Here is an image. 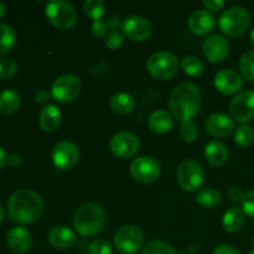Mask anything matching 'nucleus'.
Masks as SVG:
<instances>
[{
    "label": "nucleus",
    "instance_id": "f257e3e1",
    "mask_svg": "<svg viewBox=\"0 0 254 254\" xmlns=\"http://www.w3.org/2000/svg\"><path fill=\"white\" fill-rule=\"evenodd\" d=\"M44 201L39 193L29 189L17 190L10 196L7 202V213L11 221L19 225H30L41 217Z\"/></svg>",
    "mask_w": 254,
    "mask_h": 254
},
{
    "label": "nucleus",
    "instance_id": "f03ea898",
    "mask_svg": "<svg viewBox=\"0 0 254 254\" xmlns=\"http://www.w3.org/2000/svg\"><path fill=\"white\" fill-rule=\"evenodd\" d=\"M201 106V92L197 86L184 82L175 87L169 98V108L175 119L181 123L190 122Z\"/></svg>",
    "mask_w": 254,
    "mask_h": 254
},
{
    "label": "nucleus",
    "instance_id": "7ed1b4c3",
    "mask_svg": "<svg viewBox=\"0 0 254 254\" xmlns=\"http://www.w3.org/2000/svg\"><path fill=\"white\" fill-rule=\"evenodd\" d=\"M106 221V212L97 203H84L79 206L73 216L74 228L83 237H92L101 232Z\"/></svg>",
    "mask_w": 254,
    "mask_h": 254
},
{
    "label": "nucleus",
    "instance_id": "20e7f679",
    "mask_svg": "<svg viewBox=\"0 0 254 254\" xmlns=\"http://www.w3.org/2000/svg\"><path fill=\"white\" fill-rule=\"evenodd\" d=\"M251 24V15L245 7L232 6L226 10L220 17V29L223 34L231 37H237L245 34Z\"/></svg>",
    "mask_w": 254,
    "mask_h": 254
},
{
    "label": "nucleus",
    "instance_id": "39448f33",
    "mask_svg": "<svg viewBox=\"0 0 254 254\" xmlns=\"http://www.w3.org/2000/svg\"><path fill=\"white\" fill-rule=\"evenodd\" d=\"M46 16L55 27L68 30L77 22V11L73 5L64 0H52L46 4Z\"/></svg>",
    "mask_w": 254,
    "mask_h": 254
},
{
    "label": "nucleus",
    "instance_id": "423d86ee",
    "mask_svg": "<svg viewBox=\"0 0 254 254\" xmlns=\"http://www.w3.org/2000/svg\"><path fill=\"white\" fill-rule=\"evenodd\" d=\"M179 60L176 55L169 51H159L148 60L146 68L149 73L156 79L166 81L178 73Z\"/></svg>",
    "mask_w": 254,
    "mask_h": 254
},
{
    "label": "nucleus",
    "instance_id": "0eeeda50",
    "mask_svg": "<svg viewBox=\"0 0 254 254\" xmlns=\"http://www.w3.org/2000/svg\"><path fill=\"white\" fill-rule=\"evenodd\" d=\"M144 243V233L136 226H123L114 235V247L122 254H134Z\"/></svg>",
    "mask_w": 254,
    "mask_h": 254
},
{
    "label": "nucleus",
    "instance_id": "6e6552de",
    "mask_svg": "<svg viewBox=\"0 0 254 254\" xmlns=\"http://www.w3.org/2000/svg\"><path fill=\"white\" fill-rule=\"evenodd\" d=\"M178 183L181 189L189 192L197 191L202 186L205 174L200 164L195 160H184L178 169Z\"/></svg>",
    "mask_w": 254,
    "mask_h": 254
},
{
    "label": "nucleus",
    "instance_id": "1a4fd4ad",
    "mask_svg": "<svg viewBox=\"0 0 254 254\" xmlns=\"http://www.w3.org/2000/svg\"><path fill=\"white\" fill-rule=\"evenodd\" d=\"M82 83L73 74H64L56 78L51 87V97L60 103H68L81 93Z\"/></svg>",
    "mask_w": 254,
    "mask_h": 254
},
{
    "label": "nucleus",
    "instance_id": "9d476101",
    "mask_svg": "<svg viewBox=\"0 0 254 254\" xmlns=\"http://www.w3.org/2000/svg\"><path fill=\"white\" fill-rule=\"evenodd\" d=\"M109 149L117 158H133L140 149V140L136 135L129 131H119L112 136Z\"/></svg>",
    "mask_w": 254,
    "mask_h": 254
},
{
    "label": "nucleus",
    "instance_id": "9b49d317",
    "mask_svg": "<svg viewBox=\"0 0 254 254\" xmlns=\"http://www.w3.org/2000/svg\"><path fill=\"white\" fill-rule=\"evenodd\" d=\"M160 164L153 158L141 156L135 159L130 165V174L134 180L141 184H151L160 176Z\"/></svg>",
    "mask_w": 254,
    "mask_h": 254
},
{
    "label": "nucleus",
    "instance_id": "f8f14e48",
    "mask_svg": "<svg viewBox=\"0 0 254 254\" xmlns=\"http://www.w3.org/2000/svg\"><path fill=\"white\" fill-rule=\"evenodd\" d=\"M230 111L238 123L247 124L254 119V91L240 92L231 101Z\"/></svg>",
    "mask_w": 254,
    "mask_h": 254
},
{
    "label": "nucleus",
    "instance_id": "ddd939ff",
    "mask_svg": "<svg viewBox=\"0 0 254 254\" xmlns=\"http://www.w3.org/2000/svg\"><path fill=\"white\" fill-rule=\"evenodd\" d=\"M79 159V150L76 144L71 141H60L52 149V161L62 170L72 169Z\"/></svg>",
    "mask_w": 254,
    "mask_h": 254
},
{
    "label": "nucleus",
    "instance_id": "4468645a",
    "mask_svg": "<svg viewBox=\"0 0 254 254\" xmlns=\"http://www.w3.org/2000/svg\"><path fill=\"white\" fill-rule=\"evenodd\" d=\"M122 30L124 35L133 41H145L151 35V24L148 19L139 15L128 16L122 24Z\"/></svg>",
    "mask_w": 254,
    "mask_h": 254
},
{
    "label": "nucleus",
    "instance_id": "2eb2a0df",
    "mask_svg": "<svg viewBox=\"0 0 254 254\" xmlns=\"http://www.w3.org/2000/svg\"><path fill=\"white\" fill-rule=\"evenodd\" d=\"M202 51L208 61L213 62V64H218V62H222L228 56L230 44L221 35H211L203 41Z\"/></svg>",
    "mask_w": 254,
    "mask_h": 254
},
{
    "label": "nucleus",
    "instance_id": "dca6fc26",
    "mask_svg": "<svg viewBox=\"0 0 254 254\" xmlns=\"http://www.w3.org/2000/svg\"><path fill=\"white\" fill-rule=\"evenodd\" d=\"M216 89L223 94H235L243 87V79L238 72L235 69L226 68L221 69L216 73L215 79H213Z\"/></svg>",
    "mask_w": 254,
    "mask_h": 254
},
{
    "label": "nucleus",
    "instance_id": "f3484780",
    "mask_svg": "<svg viewBox=\"0 0 254 254\" xmlns=\"http://www.w3.org/2000/svg\"><path fill=\"white\" fill-rule=\"evenodd\" d=\"M235 129V122L225 113L211 114L206 122V130L215 138H226L232 134Z\"/></svg>",
    "mask_w": 254,
    "mask_h": 254
},
{
    "label": "nucleus",
    "instance_id": "a211bd4d",
    "mask_svg": "<svg viewBox=\"0 0 254 254\" xmlns=\"http://www.w3.org/2000/svg\"><path fill=\"white\" fill-rule=\"evenodd\" d=\"M188 26L193 34L207 35L215 29L216 17L207 10H196L189 17Z\"/></svg>",
    "mask_w": 254,
    "mask_h": 254
},
{
    "label": "nucleus",
    "instance_id": "6ab92c4d",
    "mask_svg": "<svg viewBox=\"0 0 254 254\" xmlns=\"http://www.w3.org/2000/svg\"><path fill=\"white\" fill-rule=\"evenodd\" d=\"M6 242L10 250L16 254H24L31 247V235L22 227H14L7 232Z\"/></svg>",
    "mask_w": 254,
    "mask_h": 254
},
{
    "label": "nucleus",
    "instance_id": "aec40b11",
    "mask_svg": "<svg viewBox=\"0 0 254 254\" xmlns=\"http://www.w3.org/2000/svg\"><path fill=\"white\" fill-rule=\"evenodd\" d=\"M49 242L57 250H67L76 243V235L66 226H55L50 230Z\"/></svg>",
    "mask_w": 254,
    "mask_h": 254
},
{
    "label": "nucleus",
    "instance_id": "412c9836",
    "mask_svg": "<svg viewBox=\"0 0 254 254\" xmlns=\"http://www.w3.org/2000/svg\"><path fill=\"white\" fill-rule=\"evenodd\" d=\"M40 127L45 131H54L61 124V112L55 104H46L39 116Z\"/></svg>",
    "mask_w": 254,
    "mask_h": 254
},
{
    "label": "nucleus",
    "instance_id": "4be33fe9",
    "mask_svg": "<svg viewBox=\"0 0 254 254\" xmlns=\"http://www.w3.org/2000/svg\"><path fill=\"white\" fill-rule=\"evenodd\" d=\"M148 126L151 131L156 134H165L171 130L174 126L173 117L166 111H155L148 119Z\"/></svg>",
    "mask_w": 254,
    "mask_h": 254
},
{
    "label": "nucleus",
    "instance_id": "5701e85b",
    "mask_svg": "<svg viewBox=\"0 0 254 254\" xmlns=\"http://www.w3.org/2000/svg\"><path fill=\"white\" fill-rule=\"evenodd\" d=\"M205 156L210 164L215 166L225 165L228 159L227 146L218 140L208 143L205 148Z\"/></svg>",
    "mask_w": 254,
    "mask_h": 254
},
{
    "label": "nucleus",
    "instance_id": "b1692460",
    "mask_svg": "<svg viewBox=\"0 0 254 254\" xmlns=\"http://www.w3.org/2000/svg\"><path fill=\"white\" fill-rule=\"evenodd\" d=\"M109 106L112 111L118 114H130L135 109V99L129 93H116L109 99Z\"/></svg>",
    "mask_w": 254,
    "mask_h": 254
},
{
    "label": "nucleus",
    "instance_id": "393cba45",
    "mask_svg": "<svg viewBox=\"0 0 254 254\" xmlns=\"http://www.w3.org/2000/svg\"><path fill=\"white\" fill-rule=\"evenodd\" d=\"M222 225L227 232H238L243 227V225H245V213H243L242 210L237 207L230 208L223 215Z\"/></svg>",
    "mask_w": 254,
    "mask_h": 254
},
{
    "label": "nucleus",
    "instance_id": "a878e982",
    "mask_svg": "<svg viewBox=\"0 0 254 254\" xmlns=\"http://www.w3.org/2000/svg\"><path fill=\"white\" fill-rule=\"evenodd\" d=\"M20 94L14 89H5L0 92V113L11 114L20 107Z\"/></svg>",
    "mask_w": 254,
    "mask_h": 254
},
{
    "label": "nucleus",
    "instance_id": "bb28decb",
    "mask_svg": "<svg viewBox=\"0 0 254 254\" xmlns=\"http://www.w3.org/2000/svg\"><path fill=\"white\" fill-rule=\"evenodd\" d=\"M222 200V196L215 189H203L196 195V202L205 208H213L218 206Z\"/></svg>",
    "mask_w": 254,
    "mask_h": 254
},
{
    "label": "nucleus",
    "instance_id": "cd10ccee",
    "mask_svg": "<svg viewBox=\"0 0 254 254\" xmlns=\"http://www.w3.org/2000/svg\"><path fill=\"white\" fill-rule=\"evenodd\" d=\"M16 41L15 30L7 24H0V54H6Z\"/></svg>",
    "mask_w": 254,
    "mask_h": 254
},
{
    "label": "nucleus",
    "instance_id": "c85d7f7f",
    "mask_svg": "<svg viewBox=\"0 0 254 254\" xmlns=\"http://www.w3.org/2000/svg\"><path fill=\"white\" fill-rule=\"evenodd\" d=\"M240 71L243 78L254 82V50H250L242 55L240 60Z\"/></svg>",
    "mask_w": 254,
    "mask_h": 254
},
{
    "label": "nucleus",
    "instance_id": "c756f323",
    "mask_svg": "<svg viewBox=\"0 0 254 254\" xmlns=\"http://www.w3.org/2000/svg\"><path fill=\"white\" fill-rule=\"evenodd\" d=\"M181 67H183V71L186 74L192 77L200 76L203 72V68H205L202 61L195 56H186L181 62Z\"/></svg>",
    "mask_w": 254,
    "mask_h": 254
},
{
    "label": "nucleus",
    "instance_id": "7c9ffc66",
    "mask_svg": "<svg viewBox=\"0 0 254 254\" xmlns=\"http://www.w3.org/2000/svg\"><path fill=\"white\" fill-rule=\"evenodd\" d=\"M254 140V130L251 126L243 124L235 130V141L240 146H248Z\"/></svg>",
    "mask_w": 254,
    "mask_h": 254
},
{
    "label": "nucleus",
    "instance_id": "2f4dec72",
    "mask_svg": "<svg viewBox=\"0 0 254 254\" xmlns=\"http://www.w3.org/2000/svg\"><path fill=\"white\" fill-rule=\"evenodd\" d=\"M141 254H176L170 245L161 241H151L143 247Z\"/></svg>",
    "mask_w": 254,
    "mask_h": 254
},
{
    "label": "nucleus",
    "instance_id": "473e14b6",
    "mask_svg": "<svg viewBox=\"0 0 254 254\" xmlns=\"http://www.w3.org/2000/svg\"><path fill=\"white\" fill-rule=\"evenodd\" d=\"M104 4L101 0H87L83 4V11L88 17L93 20H101L104 14Z\"/></svg>",
    "mask_w": 254,
    "mask_h": 254
},
{
    "label": "nucleus",
    "instance_id": "72a5a7b5",
    "mask_svg": "<svg viewBox=\"0 0 254 254\" xmlns=\"http://www.w3.org/2000/svg\"><path fill=\"white\" fill-rule=\"evenodd\" d=\"M17 71V66L12 59L7 56H0V78H11Z\"/></svg>",
    "mask_w": 254,
    "mask_h": 254
},
{
    "label": "nucleus",
    "instance_id": "f704fd0d",
    "mask_svg": "<svg viewBox=\"0 0 254 254\" xmlns=\"http://www.w3.org/2000/svg\"><path fill=\"white\" fill-rule=\"evenodd\" d=\"M198 134L197 126H196L193 122H185V123L181 124L180 127V136L184 141L186 143H191L196 139Z\"/></svg>",
    "mask_w": 254,
    "mask_h": 254
},
{
    "label": "nucleus",
    "instance_id": "c9c22d12",
    "mask_svg": "<svg viewBox=\"0 0 254 254\" xmlns=\"http://www.w3.org/2000/svg\"><path fill=\"white\" fill-rule=\"evenodd\" d=\"M89 254H112V246L106 240H96L89 245Z\"/></svg>",
    "mask_w": 254,
    "mask_h": 254
},
{
    "label": "nucleus",
    "instance_id": "e433bc0d",
    "mask_svg": "<svg viewBox=\"0 0 254 254\" xmlns=\"http://www.w3.org/2000/svg\"><path fill=\"white\" fill-rule=\"evenodd\" d=\"M104 44L108 47L109 50H117L123 45V36L119 31L117 30H113V31L108 32V35L106 36V40H104Z\"/></svg>",
    "mask_w": 254,
    "mask_h": 254
},
{
    "label": "nucleus",
    "instance_id": "4c0bfd02",
    "mask_svg": "<svg viewBox=\"0 0 254 254\" xmlns=\"http://www.w3.org/2000/svg\"><path fill=\"white\" fill-rule=\"evenodd\" d=\"M242 208L243 212L248 216V217L254 218V189L245 193V197L242 201Z\"/></svg>",
    "mask_w": 254,
    "mask_h": 254
},
{
    "label": "nucleus",
    "instance_id": "58836bf2",
    "mask_svg": "<svg viewBox=\"0 0 254 254\" xmlns=\"http://www.w3.org/2000/svg\"><path fill=\"white\" fill-rule=\"evenodd\" d=\"M92 34L96 37H103L107 34V25L102 20H94L91 26Z\"/></svg>",
    "mask_w": 254,
    "mask_h": 254
},
{
    "label": "nucleus",
    "instance_id": "ea45409f",
    "mask_svg": "<svg viewBox=\"0 0 254 254\" xmlns=\"http://www.w3.org/2000/svg\"><path fill=\"white\" fill-rule=\"evenodd\" d=\"M227 195L228 197L232 201H235V202H242L243 197H245V193H243L242 190H241L240 188H237V186H232V188L228 189Z\"/></svg>",
    "mask_w": 254,
    "mask_h": 254
},
{
    "label": "nucleus",
    "instance_id": "a19ab883",
    "mask_svg": "<svg viewBox=\"0 0 254 254\" xmlns=\"http://www.w3.org/2000/svg\"><path fill=\"white\" fill-rule=\"evenodd\" d=\"M212 254H241L235 247L230 245H221L215 248Z\"/></svg>",
    "mask_w": 254,
    "mask_h": 254
},
{
    "label": "nucleus",
    "instance_id": "79ce46f5",
    "mask_svg": "<svg viewBox=\"0 0 254 254\" xmlns=\"http://www.w3.org/2000/svg\"><path fill=\"white\" fill-rule=\"evenodd\" d=\"M203 5L211 11H218L225 6V1H222V0H205Z\"/></svg>",
    "mask_w": 254,
    "mask_h": 254
},
{
    "label": "nucleus",
    "instance_id": "37998d69",
    "mask_svg": "<svg viewBox=\"0 0 254 254\" xmlns=\"http://www.w3.org/2000/svg\"><path fill=\"white\" fill-rule=\"evenodd\" d=\"M50 97H51V93L47 92L46 89H39L36 94H35V99H36L37 103H46L50 99Z\"/></svg>",
    "mask_w": 254,
    "mask_h": 254
},
{
    "label": "nucleus",
    "instance_id": "c03bdc74",
    "mask_svg": "<svg viewBox=\"0 0 254 254\" xmlns=\"http://www.w3.org/2000/svg\"><path fill=\"white\" fill-rule=\"evenodd\" d=\"M21 164V158L16 154H11V155L7 156V163L6 165L10 166H19Z\"/></svg>",
    "mask_w": 254,
    "mask_h": 254
},
{
    "label": "nucleus",
    "instance_id": "a18cd8bd",
    "mask_svg": "<svg viewBox=\"0 0 254 254\" xmlns=\"http://www.w3.org/2000/svg\"><path fill=\"white\" fill-rule=\"evenodd\" d=\"M6 163H7V155L6 153H5L4 149L0 146V169L4 168V166L6 165Z\"/></svg>",
    "mask_w": 254,
    "mask_h": 254
},
{
    "label": "nucleus",
    "instance_id": "49530a36",
    "mask_svg": "<svg viewBox=\"0 0 254 254\" xmlns=\"http://www.w3.org/2000/svg\"><path fill=\"white\" fill-rule=\"evenodd\" d=\"M5 12H6V9H5V5L2 4L1 1H0V19H1V17L4 16Z\"/></svg>",
    "mask_w": 254,
    "mask_h": 254
},
{
    "label": "nucleus",
    "instance_id": "de8ad7c7",
    "mask_svg": "<svg viewBox=\"0 0 254 254\" xmlns=\"http://www.w3.org/2000/svg\"><path fill=\"white\" fill-rule=\"evenodd\" d=\"M4 220V208H2V206L0 205V222Z\"/></svg>",
    "mask_w": 254,
    "mask_h": 254
},
{
    "label": "nucleus",
    "instance_id": "09e8293b",
    "mask_svg": "<svg viewBox=\"0 0 254 254\" xmlns=\"http://www.w3.org/2000/svg\"><path fill=\"white\" fill-rule=\"evenodd\" d=\"M251 42H252V45L254 46V29L252 30V32H251Z\"/></svg>",
    "mask_w": 254,
    "mask_h": 254
},
{
    "label": "nucleus",
    "instance_id": "8fccbe9b",
    "mask_svg": "<svg viewBox=\"0 0 254 254\" xmlns=\"http://www.w3.org/2000/svg\"><path fill=\"white\" fill-rule=\"evenodd\" d=\"M248 254H254V250H253V251H251V252L248 253Z\"/></svg>",
    "mask_w": 254,
    "mask_h": 254
},
{
    "label": "nucleus",
    "instance_id": "3c124183",
    "mask_svg": "<svg viewBox=\"0 0 254 254\" xmlns=\"http://www.w3.org/2000/svg\"><path fill=\"white\" fill-rule=\"evenodd\" d=\"M253 245H254V236H253Z\"/></svg>",
    "mask_w": 254,
    "mask_h": 254
}]
</instances>
